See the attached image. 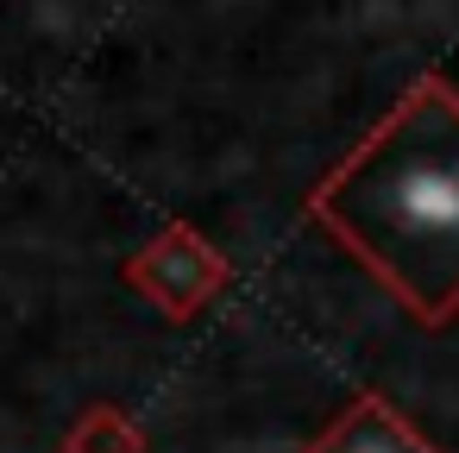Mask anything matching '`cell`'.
Masks as SVG:
<instances>
[{
    "instance_id": "cell-1",
    "label": "cell",
    "mask_w": 459,
    "mask_h": 453,
    "mask_svg": "<svg viewBox=\"0 0 459 453\" xmlns=\"http://www.w3.org/2000/svg\"><path fill=\"white\" fill-rule=\"evenodd\" d=\"M308 214L421 321H459V89L421 76L308 189Z\"/></svg>"
},
{
    "instance_id": "cell-2",
    "label": "cell",
    "mask_w": 459,
    "mask_h": 453,
    "mask_svg": "<svg viewBox=\"0 0 459 453\" xmlns=\"http://www.w3.org/2000/svg\"><path fill=\"white\" fill-rule=\"evenodd\" d=\"M120 277H126L145 302H158L170 321H189L202 302L221 296V283H227V258H221L195 227L170 221L152 246H139V252L120 265Z\"/></svg>"
},
{
    "instance_id": "cell-3",
    "label": "cell",
    "mask_w": 459,
    "mask_h": 453,
    "mask_svg": "<svg viewBox=\"0 0 459 453\" xmlns=\"http://www.w3.org/2000/svg\"><path fill=\"white\" fill-rule=\"evenodd\" d=\"M302 453H434L409 415H396L384 396H352Z\"/></svg>"
},
{
    "instance_id": "cell-4",
    "label": "cell",
    "mask_w": 459,
    "mask_h": 453,
    "mask_svg": "<svg viewBox=\"0 0 459 453\" xmlns=\"http://www.w3.org/2000/svg\"><path fill=\"white\" fill-rule=\"evenodd\" d=\"M64 453H145V434L133 428V415H126V409L101 403V409H89V415L70 428Z\"/></svg>"
}]
</instances>
